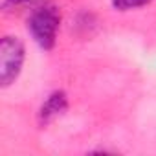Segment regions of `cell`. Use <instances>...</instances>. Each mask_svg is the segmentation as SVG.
Returning <instances> with one entry per match:
<instances>
[{
    "mask_svg": "<svg viewBox=\"0 0 156 156\" xmlns=\"http://www.w3.org/2000/svg\"><path fill=\"white\" fill-rule=\"evenodd\" d=\"M61 28V11L55 6H42L33 9L28 19V31L39 48L50 51L57 42V31Z\"/></svg>",
    "mask_w": 156,
    "mask_h": 156,
    "instance_id": "obj_1",
    "label": "cell"
},
{
    "mask_svg": "<svg viewBox=\"0 0 156 156\" xmlns=\"http://www.w3.org/2000/svg\"><path fill=\"white\" fill-rule=\"evenodd\" d=\"M26 59L24 42L15 35H4L0 41V85L8 88L17 81L22 72V64Z\"/></svg>",
    "mask_w": 156,
    "mask_h": 156,
    "instance_id": "obj_2",
    "label": "cell"
},
{
    "mask_svg": "<svg viewBox=\"0 0 156 156\" xmlns=\"http://www.w3.org/2000/svg\"><path fill=\"white\" fill-rule=\"evenodd\" d=\"M66 110H68V96H66L62 90L51 92V94L46 98V101L41 105V108H39V114H37L39 125H41V127L50 125V123L55 121L59 116H62Z\"/></svg>",
    "mask_w": 156,
    "mask_h": 156,
    "instance_id": "obj_3",
    "label": "cell"
},
{
    "mask_svg": "<svg viewBox=\"0 0 156 156\" xmlns=\"http://www.w3.org/2000/svg\"><path fill=\"white\" fill-rule=\"evenodd\" d=\"M151 4V0H112V6L118 11H130Z\"/></svg>",
    "mask_w": 156,
    "mask_h": 156,
    "instance_id": "obj_4",
    "label": "cell"
},
{
    "mask_svg": "<svg viewBox=\"0 0 156 156\" xmlns=\"http://www.w3.org/2000/svg\"><path fill=\"white\" fill-rule=\"evenodd\" d=\"M30 2H35V0H2V8L8 11L9 8H15V6H22V4H30Z\"/></svg>",
    "mask_w": 156,
    "mask_h": 156,
    "instance_id": "obj_5",
    "label": "cell"
}]
</instances>
